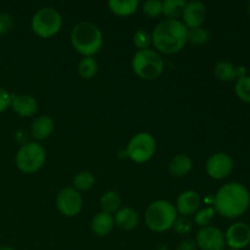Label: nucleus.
Here are the masks:
<instances>
[{
    "instance_id": "f3484780",
    "label": "nucleus",
    "mask_w": 250,
    "mask_h": 250,
    "mask_svg": "<svg viewBox=\"0 0 250 250\" xmlns=\"http://www.w3.org/2000/svg\"><path fill=\"white\" fill-rule=\"evenodd\" d=\"M115 224L124 231H132L139 224V216L131 208L120 209L115 215Z\"/></svg>"
},
{
    "instance_id": "2eb2a0df",
    "label": "nucleus",
    "mask_w": 250,
    "mask_h": 250,
    "mask_svg": "<svg viewBox=\"0 0 250 250\" xmlns=\"http://www.w3.org/2000/svg\"><path fill=\"white\" fill-rule=\"evenodd\" d=\"M200 205V197L194 190H187L183 192L177 199V209L178 212L183 216L194 214Z\"/></svg>"
},
{
    "instance_id": "6ab92c4d",
    "label": "nucleus",
    "mask_w": 250,
    "mask_h": 250,
    "mask_svg": "<svg viewBox=\"0 0 250 250\" xmlns=\"http://www.w3.org/2000/svg\"><path fill=\"white\" fill-rule=\"evenodd\" d=\"M190 170H192V160L189 156L185 155V154L176 155L168 165V171H170L171 176L176 178L185 177L189 173Z\"/></svg>"
},
{
    "instance_id": "9b49d317",
    "label": "nucleus",
    "mask_w": 250,
    "mask_h": 250,
    "mask_svg": "<svg viewBox=\"0 0 250 250\" xmlns=\"http://www.w3.org/2000/svg\"><path fill=\"white\" fill-rule=\"evenodd\" d=\"M207 172L215 180H222L227 177L233 170V160L229 154L217 153L210 156L207 161Z\"/></svg>"
},
{
    "instance_id": "423d86ee",
    "label": "nucleus",
    "mask_w": 250,
    "mask_h": 250,
    "mask_svg": "<svg viewBox=\"0 0 250 250\" xmlns=\"http://www.w3.org/2000/svg\"><path fill=\"white\" fill-rule=\"evenodd\" d=\"M62 19L54 7H42L32 19V29L41 38H50L60 31Z\"/></svg>"
},
{
    "instance_id": "ddd939ff",
    "label": "nucleus",
    "mask_w": 250,
    "mask_h": 250,
    "mask_svg": "<svg viewBox=\"0 0 250 250\" xmlns=\"http://www.w3.org/2000/svg\"><path fill=\"white\" fill-rule=\"evenodd\" d=\"M183 22L187 28H199L205 21L207 17V9L205 5L200 1H190L186 4L183 11Z\"/></svg>"
},
{
    "instance_id": "7c9ffc66",
    "label": "nucleus",
    "mask_w": 250,
    "mask_h": 250,
    "mask_svg": "<svg viewBox=\"0 0 250 250\" xmlns=\"http://www.w3.org/2000/svg\"><path fill=\"white\" fill-rule=\"evenodd\" d=\"M215 215V209L214 208H207V209H203L195 215V222L199 226L205 227L210 224V221L212 220Z\"/></svg>"
},
{
    "instance_id": "f03ea898",
    "label": "nucleus",
    "mask_w": 250,
    "mask_h": 250,
    "mask_svg": "<svg viewBox=\"0 0 250 250\" xmlns=\"http://www.w3.org/2000/svg\"><path fill=\"white\" fill-rule=\"evenodd\" d=\"M151 42L161 53L176 54L182 50L188 42V28L178 20H165L154 28Z\"/></svg>"
},
{
    "instance_id": "f8f14e48",
    "label": "nucleus",
    "mask_w": 250,
    "mask_h": 250,
    "mask_svg": "<svg viewBox=\"0 0 250 250\" xmlns=\"http://www.w3.org/2000/svg\"><path fill=\"white\" fill-rule=\"evenodd\" d=\"M227 246L232 250H239L246 248L250 243V227L243 222H237L229 227L225 236Z\"/></svg>"
},
{
    "instance_id": "cd10ccee",
    "label": "nucleus",
    "mask_w": 250,
    "mask_h": 250,
    "mask_svg": "<svg viewBox=\"0 0 250 250\" xmlns=\"http://www.w3.org/2000/svg\"><path fill=\"white\" fill-rule=\"evenodd\" d=\"M142 11L148 17H156L163 14V2L159 0H148L142 6Z\"/></svg>"
},
{
    "instance_id": "7ed1b4c3",
    "label": "nucleus",
    "mask_w": 250,
    "mask_h": 250,
    "mask_svg": "<svg viewBox=\"0 0 250 250\" xmlns=\"http://www.w3.org/2000/svg\"><path fill=\"white\" fill-rule=\"evenodd\" d=\"M71 43L80 54L92 56L103 46V33L92 22H81L71 32Z\"/></svg>"
},
{
    "instance_id": "0eeeda50",
    "label": "nucleus",
    "mask_w": 250,
    "mask_h": 250,
    "mask_svg": "<svg viewBox=\"0 0 250 250\" xmlns=\"http://www.w3.org/2000/svg\"><path fill=\"white\" fill-rule=\"evenodd\" d=\"M45 163V150L38 143H26L16 155V166L24 173H33L41 170Z\"/></svg>"
},
{
    "instance_id": "412c9836",
    "label": "nucleus",
    "mask_w": 250,
    "mask_h": 250,
    "mask_svg": "<svg viewBox=\"0 0 250 250\" xmlns=\"http://www.w3.org/2000/svg\"><path fill=\"white\" fill-rule=\"evenodd\" d=\"M214 72L216 75V77L220 81H224V82H231L234 78L238 77V73H237V68L234 67V65H232L231 62H227V61H220L215 65Z\"/></svg>"
},
{
    "instance_id": "2f4dec72",
    "label": "nucleus",
    "mask_w": 250,
    "mask_h": 250,
    "mask_svg": "<svg viewBox=\"0 0 250 250\" xmlns=\"http://www.w3.org/2000/svg\"><path fill=\"white\" fill-rule=\"evenodd\" d=\"M14 28V19L9 14H0V34L9 33Z\"/></svg>"
},
{
    "instance_id": "a878e982",
    "label": "nucleus",
    "mask_w": 250,
    "mask_h": 250,
    "mask_svg": "<svg viewBox=\"0 0 250 250\" xmlns=\"http://www.w3.org/2000/svg\"><path fill=\"white\" fill-rule=\"evenodd\" d=\"M236 94L239 99L250 104V76L238 78L236 83Z\"/></svg>"
},
{
    "instance_id": "a211bd4d",
    "label": "nucleus",
    "mask_w": 250,
    "mask_h": 250,
    "mask_svg": "<svg viewBox=\"0 0 250 250\" xmlns=\"http://www.w3.org/2000/svg\"><path fill=\"white\" fill-rule=\"evenodd\" d=\"M53 131L54 122L53 120L49 116H46V115L37 117L31 127L32 136H33V138L37 139V141H44V139H46L51 133H53Z\"/></svg>"
},
{
    "instance_id": "20e7f679",
    "label": "nucleus",
    "mask_w": 250,
    "mask_h": 250,
    "mask_svg": "<svg viewBox=\"0 0 250 250\" xmlns=\"http://www.w3.org/2000/svg\"><path fill=\"white\" fill-rule=\"evenodd\" d=\"M177 219V210L167 200L151 203L146 211V224L151 231L164 232L170 229Z\"/></svg>"
},
{
    "instance_id": "c756f323",
    "label": "nucleus",
    "mask_w": 250,
    "mask_h": 250,
    "mask_svg": "<svg viewBox=\"0 0 250 250\" xmlns=\"http://www.w3.org/2000/svg\"><path fill=\"white\" fill-rule=\"evenodd\" d=\"M172 227L175 229V231L177 232L178 234H181V236H186V234L190 233V231H192L193 229V224L190 220L187 219V217L182 216L176 219L175 224H173Z\"/></svg>"
},
{
    "instance_id": "dca6fc26",
    "label": "nucleus",
    "mask_w": 250,
    "mask_h": 250,
    "mask_svg": "<svg viewBox=\"0 0 250 250\" xmlns=\"http://www.w3.org/2000/svg\"><path fill=\"white\" fill-rule=\"evenodd\" d=\"M115 226V220L111 214L107 212H98L92 220V231L93 233L99 237L107 236L112 231Z\"/></svg>"
},
{
    "instance_id": "5701e85b",
    "label": "nucleus",
    "mask_w": 250,
    "mask_h": 250,
    "mask_svg": "<svg viewBox=\"0 0 250 250\" xmlns=\"http://www.w3.org/2000/svg\"><path fill=\"white\" fill-rule=\"evenodd\" d=\"M100 205L104 212L107 214H112V212L117 211L121 205V198H120L119 193L114 192V190H109L105 193L100 199Z\"/></svg>"
},
{
    "instance_id": "39448f33",
    "label": "nucleus",
    "mask_w": 250,
    "mask_h": 250,
    "mask_svg": "<svg viewBox=\"0 0 250 250\" xmlns=\"http://www.w3.org/2000/svg\"><path fill=\"white\" fill-rule=\"evenodd\" d=\"M132 68L143 80H155L163 73L164 60L156 51L150 49L138 50L132 59Z\"/></svg>"
},
{
    "instance_id": "4be33fe9",
    "label": "nucleus",
    "mask_w": 250,
    "mask_h": 250,
    "mask_svg": "<svg viewBox=\"0 0 250 250\" xmlns=\"http://www.w3.org/2000/svg\"><path fill=\"white\" fill-rule=\"evenodd\" d=\"M187 2L185 0H166L163 2V14L168 17V20H176L182 16Z\"/></svg>"
},
{
    "instance_id": "c9c22d12",
    "label": "nucleus",
    "mask_w": 250,
    "mask_h": 250,
    "mask_svg": "<svg viewBox=\"0 0 250 250\" xmlns=\"http://www.w3.org/2000/svg\"><path fill=\"white\" fill-rule=\"evenodd\" d=\"M248 12L250 14V4H249V6H248Z\"/></svg>"
},
{
    "instance_id": "1a4fd4ad",
    "label": "nucleus",
    "mask_w": 250,
    "mask_h": 250,
    "mask_svg": "<svg viewBox=\"0 0 250 250\" xmlns=\"http://www.w3.org/2000/svg\"><path fill=\"white\" fill-rule=\"evenodd\" d=\"M83 199L75 188H63L56 197V207L59 211L67 217L76 216L81 211Z\"/></svg>"
},
{
    "instance_id": "f257e3e1",
    "label": "nucleus",
    "mask_w": 250,
    "mask_h": 250,
    "mask_svg": "<svg viewBox=\"0 0 250 250\" xmlns=\"http://www.w3.org/2000/svg\"><path fill=\"white\" fill-rule=\"evenodd\" d=\"M250 204V194L241 183H227L221 187L215 195V211L227 219H236L242 216L248 210Z\"/></svg>"
},
{
    "instance_id": "c85d7f7f",
    "label": "nucleus",
    "mask_w": 250,
    "mask_h": 250,
    "mask_svg": "<svg viewBox=\"0 0 250 250\" xmlns=\"http://www.w3.org/2000/svg\"><path fill=\"white\" fill-rule=\"evenodd\" d=\"M133 43L139 50H146L151 43V36L146 31L139 29L134 33L133 36Z\"/></svg>"
},
{
    "instance_id": "aec40b11",
    "label": "nucleus",
    "mask_w": 250,
    "mask_h": 250,
    "mask_svg": "<svg viewBox=\"0 0 250 250\" xmlns=\"http://www.w3.org/2000/svg\"><path fill=\"white\" fill-rule=\"evenodd\" d=\"M139 6L138 0H110L109 9L117 16H129Z\"/></svg>"
},
{
    "instance_id": "9d476101",
    "label": "nucleus",
    "mask_w": 250,
    "mask_h": 250,
    "mask_svg": "<svg viewBox=\"0 0 250 250\" xmlns=\"http://www.w3.org/2000/svg\"><path fill=\"white\" fill-rule=\"evenodd\" d=\"M225 246V234L217 227L205 226L198 232L197 247L200 250H224Z\"/></svg>"
},
{
    "instance_id": "b1692460",
    "label": "nucleus",
    "mask_w": 250,
    "mask_h": 250,
    "mask_svg": "<svg viewBox=\"0 0 250 250\" xmlns=\"http://www.w3.org/2000/svg\"><path fill=\"white\" fill-rule=\"evenodd\" d=\"M78 72H80L81 77L85 78V80H90L94 77L98 72V62L95 61V59H93L92 56H85L84 59H82L78 65Z\"/></svg>"
},
{
    "instance_id": "72a5a7b5",
    "label": "nucleus",
    "mask_w": 250,
    "mask_h": 250,
    "mask_svg": "<svg viewBox=\"0 0 250 250\" xmlns=\"http://www.w3.org/2000/svg\"><path fill=\"white\" fill-rule=\"evenodd\" d=\"M197 249V243L192 239H186V241L181 242L177 246L176 250H195Z\"/></svg>"
},
{
    "instance_id": "6e6552de",
    "label": "nucleus",
    "mask_w": 250,
    "mask_h": 250,
    "mask_svg": "<svg viewBox=\"0 0 250 250\" xmlns=\"http://www.w3.org/2000/svg\"><path fill=\"white\" fill-rule=\"evenodd\" d=\"M155 153V141L150 133L142 132L132 137L127 146V156L134 163H146Z\"/></svg>"
},
{
    "instance_id": "f704fd0d",
    "label": "nucleus",
    "mask_w": 250,
    "mask_h": 250,
    "mask_svg": "<svg viewBox=\"0 0 250 250\" xmlns=\"http://www.w3.org/2000/svg\"><path fill=\"white\" fill-rule=\"evenodd\" d=\"M0 250H15L11 247H0Z\"/></svg>"
},
{
    "instance_id": "bb28decb",
    "label": "nucleus",
    "mask_w": 250,
    "mask_h": 250,
    "mask_svg": "<svg viewBox=\"0 0 250 250\" xmlns=\"http://www.w3.org/2000/svg\"><path fill=\"white\" fill-rule=\"evenodd\" d=\"M210 39L209 32L207 29L202 28H193L188 31V42L194 45H203V44L208 43Z\"/></svg>"
},
{
    "instance_id": "473e14b6",
    "label": "nucleus",
    "mask_w": 250,
    "mask_h": 250,
    "mask_svg": "<svg viewBox=\"0 0 250 250\" xmlns=\"http://www.w3.org/2000/svg\"><path fill=\"white\" fill-rule=\"evenodd\" d=\"M10 106V94L5 89L0 88V112L5 111Z\"/></svg>"
},
{
    "instance_id": "4468645a",
    "label": "nucleus",
    "mask_w": 250,
    "mask_h": 250,
    "mask_svg": "<svg viewBox=\"0 0 250 250\" xmlns=\"http://www.w3.org/2000/svg\"><path fill=\"white\" fill-rule=\"evenodd\" d=\"M10 106L20 116H33L38 110V103L27 94H10Z\"/></svg>"
},
{
    "instance_id": "393cba45",
    "label": "nucleus",
    "mask_w": 250,
    "mask_h": 250,
    "mask_svg": "<svg viewBox=\"0 0 250 250\" xmlns=\"http://www.w3.org/2000/svg\"><path fill=\"white\" fill-rule=\"evenodd\" d=\"M95 178L90 172L83 171V172L77 173L73 178V186L76 190H88L94 186Z\"/></svg>"
}]
</instances>
